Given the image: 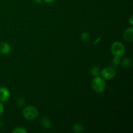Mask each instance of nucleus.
I'll list each match as a JSON object with an SVG mask.
<instances>
[{
	"label": "nucleus",
	"mask_w": 133,
	"mask_h": 133,
	"mask_svg": "<svg viewBox=\"0 0 133 133\" xmlns=\"http://www.w3.org/2000/svg\"><path fill=\"white\" fill-rule=\"evenodd\" d=\"M92 87L97 93H103L106 89V83L100 77H95L92 81Z\"/></svg>",
	"instance_id": "nucleus-1"
},
{
	"label": "nucleus",
	"mask_w": 133,
	"mask_h": 133,
	"mask_svg": "<svg viewBox=\"0 0 133 133\" xmlns=\"http://www.w3.org/2000/svg\"><path fill=\"white\" fill-rule=\"evenodd\" d=\"M38 115L37 109L34 106H27L23 110V116L27 120H33Z\"/></svg>",
	"instance_id": "nucleus-2"
},
{
	"label": "nucleus",
	"mask_w": 133,
	"mask_h": 133,
	"mask_svg": "<svg viewBox=\"0 0 133 133\" xmlns=\"http://www.w3.org/2000/svg\"><path fill=\"white\" fill-rule=\"evenodd\" d=\"M110 51L114 56L122 57L125 53V47L120 42H115L112 44Z\"/></svg>",
	"instance_id": "nucleus-3"
},
{
	"label": "nucleus",
	"mask_w": 133,
	"mask_h": 133,
	"mask_svg": "<svg viewBox=\"0 0 133 133\" xmlns=\"http://www.w3.org/2000/svg\"><path fill=\"white\" fill-rule=\"evenodd\" d=\"M101 76L106 79H111L116 75V71L114 68L107 67L105 68L101 71Z\"/></svg>",
	"instance_id": "nucleus-4"
},
{
	"label": "nucleus",
	"mask_w": 133,
	"mask_h": 133,
	"mask_svg": "<svg viewBox=\"0 0 133 133\" xmlns=\"http://www.w3.org/2000/svg\"><path fill=\"white\" fill-rule=\"evenodd\" d=\"M10 97V91L5 87L0 88V101L4 102L7 101Z\"/></svg>",
	"instance_id": "nucleus-5"
},
{
	"label": "nucleus",
	"mask_w": 133,
	"mask_h": 133,
	"mask_svg": "<svg viewBox=\"0 0 133 133\" xmlns=\"http://www.w3.org/2000/svg\"><path fill=\"white\" fill-rule=\"evenodd\" d=\"M123 38L127 42H132L133 40V28L129 27L125 30L123 34Z\"/></svg>",
	"instance_id": "nucleus-6"
},
{
	"label": "nucleus",
	"mask_w": 133,
	"mask_h": 133,
	"mask_svg": "<svg viewBox=\"0 0 133 133\" xmlns=\"http://www.w3.org/2000/svg\"><path fill=\"white\" fill-rule=\"evenodd\" d=\"M11 48L10 45L6 42H2L0 44V53L3 55H7L10 52Z\"/></svg>",
	"instance_id": "nucleus-7"
},
{
	"label": "nucleus",
	"mask_w": 133,
	"mask_h": 133,
	"mask_svg": "<svg viewBox=\"0 0 133 133\" xmlns=\"http://www.w3.org/2000/svg\"><path fill=\"white\" fill-rule=\"evenodd\" d=\"M41 125L45 129H49L51 126V121L48 117H43L40 121Z\"/></svg>",
	"instance_id": "nucleus-8"
},
{
	"label": "nucleus",
	"mask_w": 133,
	"mask_h": 133,
	"mask_svg": "<svg viewBox=\"0 0 133 133\" xmlns=\"http://www.w3.org/2000/svg\"><path fill=\"white\" fill-rule=\"evenodd\" d=\"M120 62L121 65L123 68H129L131 67V66L132 64V60L130 58H129V57H125V58H123V59L121 60Z\"/></svg>",
	"instance_id": "nucleus-9"
},
{
	"label": "nucleus",
	"mask_w": 133,
	"mask_h": 133,
	"mask_svg": "<svg viewBox=\"0 0 133 133\" xmlns=\"http://www.w3.org/2000/svg\"><path fill=\"white\" fill-rule=\"evenodd\" d=\"M73 131L76 133L83 132L84 131V127L80 123H75L72 127Z\"/></svg>",
	"instance_id": "nucleus-10"
},
{
	"label": "nucleus",
	"mask_w": 133,
	"mask_h": 133,
	"mask_svg": "<svg viewBox=\"0 0 133 133\" xmlns=\"http://www.w3.org/2000/svg\"><path fill=\"white\" fill-rule=\"evenodd\" d=\"M90 74L93 77H98L101 74V70L97 66H93L90 70Z\"/></svg>",
	"instance_id": "nucleus-11"
},
{
	"label": "nucleus",
	"mask_w": 133,
	"mask_h": 133,
	"mask_svg": "<svg viewBox=\"0 0 133 133\" xmlns=\"http://www.w3.org/2000/svg\"><path fill=\"white\" fill-rule=\"evenodd\" d=\"M90 38V36L89 33H88L87 32H84L81 35V39L82 41L84 42H87L89 41Z\"/></svg>",
	"instance_id": "nucleus-12"
},
{
	"label": "nucleus",
	"mask_w": 133,
	"mask_h": 133,
	"mask_svg": "<svg viewBox=\"0 0 133 133\" xmlns=\"http://www.w3.org/2000/svg\"><path fill=\"white\" fill-rule=\"evenodd\" d=\"M13 133H27V130L23 127H16L12 131Z\"/></svg>",
	"instance_id": "nucleus-13"
},
{
	"label": "nucleus",
	"mask_w": 133,
	"mask_h": 133,
	"mask_svg": "<svg viewBox=\"0 0 133 133\" xmlns=\"http://www.w3.org/2000/svg\"><path fill=\"white\" fill-rule=\"evenodd\" d=\"M121 57H119V56H114V58L112 59V63L114 64V66H116L118 64L120 63L121 61Z\"/></svg>",
	"instance_id": "nucleus-14"
},
{
	"label": "nucleus",
	"mask_w": 133,
	"mask_h": 133,
	"mask_svg": "<svg viewBox=\"0 0 133 133\" xmlns=\"http://www.w3.org/2000/svg\"><path fill=\"white\" fill-rule=\"evenodd\" d=\"M16 103H17V105H18V106L19 107H22L23 105H24L25 101H24V99H23V97H19L18 99H17Z\"/></svg>",
	"instance_id": "nucleus-15"
},
{
	"label": "nucleus",
	"mask_w": 133,
	"mask_h": 133,
	"mask_svg": "<svg viewBox=\"0 0 133 133\" xmlns=\"http://www.w3.org/2000/svg\"><path fill=\"white\" fill-rule=\"evenodd\" d=\"M4 112V107H3V105H2L1 103H0V116L3 114Z\"/></svg>",
	"instance_id": "nucleus-16"
},
{
	"label": "nucleus",
	"mask_w": 133,
	"mask_h": 133,
	"mask_svg": "<svg viewBox=\"0 0 133 133\" xmlns=\"http://www.w3.org/2000/svg\"><path fill=\"white\" fill-rule=\"evenodd\" d=\"M44 1H45V3H51L54 2L55 0H43Z\"/></svg>",
	"instance_id": "nucleus-17"
},
{
	"label": "nucleus",
	"mask_w": 133,
	"mask_h": 133,
	"mask_svg": "<svg viewBox=\"0 0 133 133\" xmlns=\"http://www.w3.org/2000/svg\"><path fill=\"white\" fill-rule=\"evenodd\" d=\"M33 1L35 3L38 4H38L42 3V0H33Z\"/></svg>",
	"instance_id": "nucleus-18"
},
{
	"label": "nucleus",
	"mask_w": 133,
	"mask_h": 133,
	"mask_svg": "<svg viewBox=\"0 0 133 133\" xmlns=\"http://www.w3.org/2000/svg\"><path fill=\"white\" fill-rule=\"evenodd\" d=\"M132 16H131L129 18V21H130V23L131 25H132Z\"/></svg>",
	"instance_id": "nucleus-19"
}]
</instances>
